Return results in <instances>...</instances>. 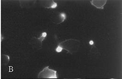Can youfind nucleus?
<instances>
[{
	"instance_id": "f257e3e1",
	"label": "nucleus",
	"mask_w": 122,
	"mask_h": 79,
	"mask_svg": "<svg viewBox=\"0 0 122 79\" xmlns=\"http://www.w3.org/2000/svg\"><path fill=\"white\" fill-rule=\"evenodd\" d=\"M80 46V42L76 39H69L59 43L56 48V51L59 52L62 49L65 50L71 54L76 53Z\"/></svg>"
},
{
	"instance_id": "f03ea898",
	"label": "nucleus",
	"mask_w": 122,
	"mask_h": 79,
	"mask_svg": "<svg viewBox=\"0 0 122 79\" xmlns=\"http://www.w3.org/2000/svg\"><path fill=\"white\" fill-rule=\"evenodd\" d=\"M39 78L44 79H56L58 78L57 72L49 68V67H46L41 71L38 76Z\"/></svg>"
},
{
	"instance_id": "7ed1b4c3",
	"label": "nucleus",
	"mask_w": 122,
	"mask_h": 79,
	"mask_svg": "<svg viewBox=\"0 0 122 79\" xmlns=\"http://www.w3.org/2000/svg\"><path fill=\"white\" fill-rule=\"evenodd\" d=\"M41 6L46 8H54L57 7V3L53 0H42Z\"/></svg>"
},
{
	"instance_id": "20e7f679",
	"label": "nucleus",
	"mask_w": 122,
	"mask_h": 79,
	"mask_svg": "<svg viewBox=\"0 0 122 79\" xmlns=\"http://www.w3.org/2000/svg\"><path fill=\"white\" fill-rule=\"evenodd\" d=\"M107 0H93L90 1V3L92 5L97 8L99 9H103L104 6L106 4Z\"/></svg>"
},
{
	"instance_id": "39448f33",
	"label": "nucleus",
	"mask_w": 122,
	"mask_h": 79,
	"mask_svg": "<svg viewBox=\"0 0 122 79\" xmlns=\"http://www.w3.org/2000/svg\"><path fill=\"white\" fill-rule=\"evenodd\" d=\"M66 18V16L65 13H58L55 19L54 23L56 24H60L63 22Z\"/></svg>"
},
{
	"instance_id": "423d86ee",
	"label": "nucleus",
	"mask_w": 122,
	"mask_h": 79,
	"mask_svg": "<svg viewBox=\"0 0 122 79\" xmlns=\"http://www.w3.org/2000/svg\"><path fill=\"white\" fill-rule=\"evenodd\" d=\"M35 0H20V4L22 7L29 8L34 4Z\"/></svg>"
},
{
	"instance_id": "0eeeda50",
	"label": "nucleus",
	"mask_w": 122,
	"mask_h": 79,
	"mask_svg": "<svg viewBox=\"0 0 122 79\" xmlns=\"http://www.w3.org/2000/svg\"><path fill=\"white\" fill-rule=\"evenodd\" d=\"M10 62V57L8 55L3 54L1 56V63L3 65H7Z\"/></svg>"
},
{
	"instance_id": "6e6552de",
	"label": "nucleus",
	"mask_w": 122,
	"mask_h": 79,
	"mask_svg": "<svg viewBox=\"0 0 122 79\" xmlns=\"http://www.w3.org/2000/svg\"><path fill=\"white\" fill-rule=\"evenodd\" d=\"M64 79H71V78H65Z\"/></svg>"
},
{
	"instance_id": "1a4fd4ad",
	"label": "nucleus",
	"mask_w": 122,
	"mask_h": 79,
	"mask_svg": "<svg viewBox=\"0 0 122 79\" xmlns=\"http://www.w3.org/2000/svg\"></svg>"
}]
</instances>
